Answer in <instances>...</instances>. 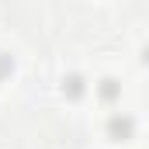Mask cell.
Listing matches in <instances>:
<instances>
[{"label":"cell","instance_id":"6da1fadb","mask_svg":"<svg viewBox=\"0 0 149 149\" xmlns=\"http://www.w3.org/2000/svg\"><path fill=\"white\" fill-rule=\"evenodd\" d=\"M108 132H111L114 139H128V135L135 132V121H132L128 114H111V121H108Z\"/></svg>","mask_w":149,"mask_h":149},{"label":"cell","instance_id":"7a4b0ae2","mask_svg":"<svg viewBox=\"0 0 149 149\" xmlns=\"http://www.w3.org/2000/svg\"><path fill=\"white\" fill-rule=\"evenodd\" d=\"M66 94H70V97H80V94H83V80H80V76H70V80H66Z\"/></svg>","mask_w":149,"mask_h":149},{"label":"cell","instance_id":"3957f363","mask_svg":"<svg viewBox=\"0 0 149 149\" xmlns=\"http://www.w3.org/2000/svg\"><path fill=\"white\" fill-rule=\"evenodd\" d=\"M101 97H104V101H114V97H118V83H114V80H104V83H101Z\"/></svg>","mask_w":149,"mask_h":149},{"label":"cell","instance_id":"277c9868","mask_svg":"<svg viewBox=\"0 0 149 149\" xmlns=\"http://www.w3.org/2000/svg\"><path fill=\"white\" fill-rule=\"evenodd\" d=\"M7 70H10V59H7V56H0V76L7 73Z\"/></svg>","mask_w":149,"mask_h":149},{"label":"cell","instance_id":"5b68a950","mask_svg":"<svg viewBox=\"0 0 149 149\" xmlns=\"http://www.w3.org/2000/svg\"><path fill=\"white\" fill-rule=\"evenodd\" d=\"M142 59H146V63H149V45H146V49H142Z\"/></svg>","mask_w":149,"mask_h":149}]
</instances>
